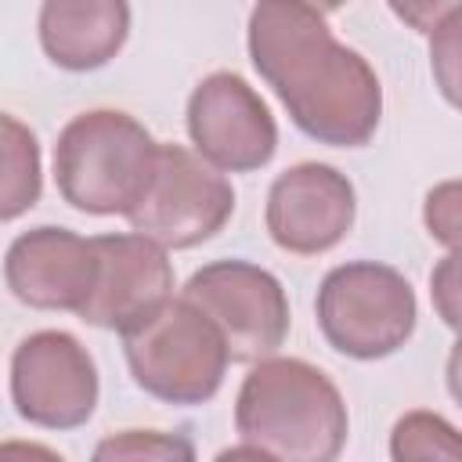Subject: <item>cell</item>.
<instances>
[{
    "instance_id": "6da1fadb",
    "label": "cell",
    "mask_w": 462,
    "mask_h": 462,
    "mask_svg": "<svg viewBox=\"0 0 462 462\" xmlns=\"http://www.w3.org/2000/svg\"><path fill=\"white\" fill-rule=\"evenodd\" d=\"M245 47L300 134L328 148H361L375 137L383 83L361 51L332 36L325 11L310 4H256Z\"/></svg>"
},
{
    "instance_id": "7a4b0ae2",
    "label": "cell",
    "mask_w": 462,
    "mask_h": 462,
    "mask_svg": "<svg viewBox=\"0 0 462 462\" xmlns=\"http://www.w3.org/2000/svg\"><path fill=\"white\" fill-rule=\"evenodd\" d=\"M235 430L274 462H336L350 437L339 386L303 357H263L235 397Z\"/></svg>"
},
{
    "instance_id": "3957f363",
    "label": "cell",
    "mask_w": 462,
    "mask_h": 462,
    "mask_svg": "<svg viewBox=\"0 0 462 462\" xmlns=\"http://www.w3.org/2000/svg\"><path fill=\"white\" fill-rule=\"evenodd\" d=\"M155 152L159 141L130 112H79L54 141L58 195L90 217H130L152 180Z\"/></svg>"
},
{
    "instance_id": "277c9868",
    "label": "cell",
    "mask_w": 462,
    "mask_h": 462,
    "mask_svg": "<svg viewBox=\"0 0 462 462\" xmlns=\"http://www.w3.org/2000/svg\"><path fill=\"white\" fill-rule=\"evenodd\" d=\"M314 318L336 354L379 361L411 339L419 300L397 267L379 260H350L321 278Z\"/></svg>"
},
{
    "instance_id": "5b68a950",
    "label": "cell",
    "mask_w": 462,
    "mask_h": 462,
    "mask_svg": "<svg viewBox=\"0 0 462 462\" xmlns=\"http://www.w3.org/2000/svg\"><path fill=\"white\" fill-rule=\"evenodd\" d=\"M134 383L177 408H195L217 397L227 375V346L220 332L188 300H170L141 328L119 336Z\"/></svg>"
},
{
    "instance_id": "8992f818",
    "label": "cell",
    "mask_w": 462,
    "mask_h": 462,
    "mask_svg": "<svg viewBox=\"0 0 462 462\" xmlns=\"http://www.w3.org/2000/svg\"><path fill=\"white\" fill-rule=\"evenodd\" d=\"M209 325L220 332L227 357L242 365H256L274 357L289 336V296L282 282L249 260H213L202 263L180 289Z\"/></svg>"
},
{
    "instance_id": "52a82bcc",
    "label": "cell",
    "mask_w": 462,
    "mask_h": 462,
    "mask_svg": "<svg viewBox=\"0 0 462 462\" xmlns=\"http://www.w3.org/2000/svg\"><path fill=\"white\" fill-rule=\"evenodd\" d=\"M235 213V188L184 144H159L152 180L130 209L134 235L162 249H191L209 242Z\"/></svg>"
},
{
    "instance_id": "ba28073f",
    "label": "cell",
    "mask_w": 462,
    "mask_h": 462,
    "mask_svg": "<svg viewBox=\"0 0 462 462\" xmlns=\"http://www.w3.org/2000/svg\"><path fill=\"white\" fill-rule=\"evenodd\" d=\"M97 365L65 328L29 332L11 354V404L40 430H76L97 408Z\"/></svg>"
},
{
    "instance_id": "9c48e42d",
    "label": "cell",
    "mask_w": 462,
    "mask_h": 462,
    "mask_svg": "<svg viewBox=\"0 0 462 462\" xmlns=\"http://www.w3.org/2000/svg\"><path fill=\"white\" fill-rule=\"evenodd\" d=\"M188 137L217 173H253L278 152V123L267 101L238 72H209L188 97Z\"/></svg>"
},
{
    "instance_id": "30bf717a",
    "label": "cell",
    "mask_w": 462,
    "mask_h": 462,
    "mask_svg": "<svg viewBox=\"0 0 462 462\" xmlns=\"http://www.w3.org/2000/svg\"><path fill=\"white\" fill-rule=\"evenodd\" d=\"M354 217V184L328 162H296L282 170L267 188V235L292 256H321L336 249L350 235Z\"/></svg>"
},
{
    "instance_id": "8fae6325",
    "label": "cell",
    "mask_w": 462,
    "mask_h": 462,
    "mask_svg": "<svg viewBox=\"0 0 462 462\" xmlns=\"http://www.w3.org/2000/svg\"><path fill=\"white\" fill-rule=\"evenodd\" d=\"M97 282L79 321L108 332H134L173 300V263L162 245L141 235H94Z\"/></svg>"
},
{
    "instance_id": "7c38bea8",
    "label": "cell",
    "mask_w": 462,
    "mask_h": 462,
    "mask_svg": "<svg viewBox=\"0 0 462 462\" xmlns=\"http://www.w3.org/2000/svg\"><path fill=\"white\" fill-rule=\"evenodd\" d=\"M4 282L11 296L32 310H72L79 314L97 282L94 238L69 227L40 224L22 231L4 256Z\"/></svg>"
},
{
    "instance_id": "4fadbf2b",
    "label": "cell",
    "mask_w": 462,
    "mask_h": 462,
    "mask_svg": "<svg viewBox=\"0 0 462 462\" xmlns=\"http://www.w3.org/2000/svg\"><path fill=\"white\" fill-rule=\"evenodd\" d=\"M43 54L65 72L108 65L130 36V7L123 0H47L36 18Z\"/></svg>"
},
{
    "instance_id": "5bb4252c",
    "label": "cell",
    "mask_w": 462,
    "mask_h": 462,
    "mask_svg": "<svg viewBox=\"0 0 462 462\" xmlns=\"http://www.w3.org/2000/svg\"><path fill=\"white\" fill-rule=\"evenodd\" d=\"M43 195V159L36 134L0 112V224L29 213Z\"/></svg>"
},
{
    "instance_id": "9a60e30c",
    "label": "cell",
    "mask_w": 462,
    "mask_h": 462,
    "mask_svg": "<svg viewBox=\"0 0 462 462\" xmlns=\"http://www.w3.org/2000/svg\"><path fill=\"white\" fill-rule=\"evenodd\" d=\"M390 462H462L458 430L440 411H404L390 430Z\"/></svg>"
},
{
    "instance_id": "2e32d148",
    "label": "cell",
    "mask_w": 462,
    "mask_h": 462,
    "mask_svg": "<svg viewBox=\"0 0 462 462\" xmlns=\"http://www.w3.org/2000/svg\"><path fill=\"white\" fill-rule=\"evenodd\" d=\"M90 462H199L184 433L166 430H119L97 440Z\"/></svg>"
},
{
    "instance_id": "e0dca14e",
    "label": "cell",
    "mask_w": 462,
    "mask_h": 462,
    "mask_svg": "<svg viewBox=\"0 0 462 462\" xmlns=\"http://www.w3.org/2000/svg\"><path fill=\"white\" fill-rule=\"evenodd\" d=\"M422 220L430 238H437L448 253H458V180H444L426 195Z\"/></svg>"
},
{
    "instance_id": "ac0fdd59",
    "label": "cell",
    "mask_w": 462,
    "mask_h": 462,
    "mask_svg": "<svg viewBox=\"0 0 462 462\" xmlns=\"http://www.w3.org/2000/svg\"><path fill=\"white\" fill-rule=\"evenodd\" d=\"M458 18H462V7L451 4V11L433 25V69H437V79H440V90L444 97L455 105V54H458Z\"/></svg>"
},
{
    "instance_id": "d6986e66",
    "label": "cell",
    "mask_w": 462,
    "mask_h": 462,
    "mask_svg": "<svg viewBox=\"0 0 462 462\" xmlns=\"http://www.w3.org/2000/svg\"><path fill=\"white\" fill-rule=\"evenodd\" d=\"M430 292H433V307L444 318V325L455 328L458 325V253H448L440 267L430 274Z\"/></svg>"
},
{
    "instance_id": "ffe728a7",
    "label": "cell",
    "mask_w": 462,
    "mask_h": 462,
    "mask_svg": "<svg viewBox=\"0 0 462 462\" xmlns=\"http://www.w3.org/2000/svg\"><path fill=\"white\" fill-rule=\"evenodd\" d=\"M0 462H65L40 440H0Z\"/></svg>"
},
{
    "instance_id": "44dd1931",
    "label": "cell",
    "mask_w": 462,
    "mask_h": 462,
    "mask_svg": "<svg viewBox=\"0 0 462 462\" xmlns=\"http://www.w3.org/2000/svg\"><path fill=\"white\" fill-rule=\"evenodd\" d=\"M213 462H274L267 451L253 448V444H235V448H224Z\"/></svg>"
}]
</instances>
